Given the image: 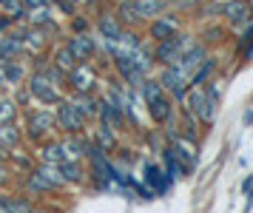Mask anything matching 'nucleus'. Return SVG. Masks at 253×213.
Returning <instances> with one entry per match:
<instances>
[{
  "label": "nucleus",
  "instance_id": "nucleus-16",
  "mask_svg": "<svg viewBox=\"0 0 253 213\" xmlns=\"http://www.w3.org/2000/svg\"><path fill=\"white\" fill-rule=\"evenodd\" d=\"M162 159H165V168H168L165 173H171V179H182V176H188V168L182 165V159L176 157L168 145L162 148Z\"/></svg>",
  "mask_w": 253,
  "mask_h": 213
},
{
  "label": "nucleus",
  "instance_id": "nucleus-21",
  "mask_svg": "<svg viewBox=\"0 0 253 213\" xmlns=\"http://www.w3.org/2000/svg\"><path fill=\"white\" fill-rule=\"evenodd\" d=\"M216 57H208L205 63H202V66L196 68L194 74H191V85H205L208 80L213 77V71H216Z\"/></svg>",
  "mask_w": 253,
  "mask_h": 213
},
{
  "label": "nucleus",
  "instance_id": "nucleus-3",
  "mask_svg": "<svg viewBox=\"0 0 253 213\" xmlns=\"http://www.w3.org/2000/svg\"><path fill=\"white\" fill-rule=\"evenodd\" d=\"M54 131H57L54 111H48V108H32V111H26V136L32 142L40 145V142L51 139Z\"/></svg>",
  "mask_w": 253,
  "mask_h": 213
},
{
  "label": "nucleus",
  "instance_id": "nucleus-9",
  "mask_svg": "<svg viewBox=\"0 0 253 213\" xmlns=\"http://www.w3.org/2000/svg\"><path fill=\"white\" fill-rule=\"evenodd\" d=\"M179 32H182V20L176 14H171V11H162L160 17H154L148 23V37L154 43H162V40H168V37H173Z\"/></svg>",
  "mask_w": 253,
  "mask_h": 213
},
{
  "label": "nucleus",
  "instance_id": "nucleus-5",
  "mask_svg": "<svg viewBox=\"0 0 253 213\" xmlns=\"http://www.w3.org/2000/svg\"><path fill=\"white\" fill-rule=\"evenodd\" d=\"M54 123H57V131L60 134H83L85 131V117H83V111L77 108V102H74V97L71 100H63L57 102V108H54Z\"/></svg>",
  "mask_w": 253,
  "mask_h": 213
},
{
  "label": "nucleus",
  "instance_id": "nucleus-23",
  "mask_svg": "<svg viewBox=\"0 0 253 213\" xmlns=\"http://www.w3.org/2000/svg\"><path fill=\"white\" fill-rule=\"evenodd\" d=\"M17 102L12 100V97H3L0 94V125L3 123H17Z\"/></svg>",
  "mask_w": 253,
  "mask_h": 213
},
{
  "label": "nucleus",
  "instance_id": "nucleus-19",
  "mask_svg": "<svg viewBox=\"0 0 253 213\" xmlns=\"http://www.w3.org/2000/svg\"><path fill=\"white\" fill-rule=\"evenodd\" d=\"M74 102H77V108L83 111V117H85V120L100 117V100H97L94 94H74Z\"/></svg>",
  "mask_w": 253,
  "mask_h": 213
},
{
  "label": "nucleus",
  "instance_id": "nucleus-4",
  "mask_svg": "<svg viewBox=\"0 0 253 213\" xmlns=\"http://www.w3.org/2000/svg\"><path fill=\"white\" fill-rule=\"evenodd\" d=\"M85 157H88V173H91V182L97 185V188H108V182L117 179V168L111 165V159L105 157V148H100L97 142H91L88 145V151H85Z\"/></svg>",
  "mask_w": 253,
  "mask_h": 213
},
{
  "label": "nucleus",
  "instance_id": "nucleus-30",
  "mask_svg": "<svg viewBox=\"0 0 253 213\" xmlns=\"http://www.w3.org/2000/svg\"><path fill=\"white\" fill-rule=\"evenodd\" d=\"M0 37H3V32H0Z\"/></svg>",
  "mask_w": 253,
  "mask_h": 213
},
{
  "label": "nucleus",
  "instance_id": "nucleus-18",
  "mask_svg": "<svg viewBox=\"0 0 253 213\" xmlns=\"http://www.w3.org/2000/svg\"><path fill=\"white\" fill-rule=\"evenodd\" d=\"M3 77L9 85H23L26 80V63L23 60H12V63H3Z\"/></svg>",
  "mask_w": 253,
  "mask_h": 213
},
{
  "label": "nucleus",
  "instance_id": "nucleus-20",
  "mask_svg": "<svg viewBox=\"0 0 253 213\" xmlns=\"http://www.w3.org/2000/svg\"><path fill=\"white\" fill-rule=\"evenodd\" d=\"M51 63H54L60 71H66V74H69L71 68L77 66V57L69 51V45H66V43H60L57 48H54V54H51Z\"/></svg>",
  "mask_w": 253,
  "mask_h": 213
},
{
  "label": "nucleus",
  "instance_id": "nucleus-31",
  "mask_svg": "<svg viewBox=\"0 0 253 213\" xmlns=\"http://www.w3.org/2000/svg\"><path fill=\"white\" fill-rule=\"evenodd\" d=\"M245 3H248V0H245Z\"/></svg>",
  "mask_w": 253,
  "mask_h": 213
},
{
  "label": "nucleus",
  "instance_id": "nucleus-14",
  "mask_svg": "<svg viewBox=\"0 0 253 213\" xmlns=\"http://www.w3.org/2000/svg\"><path fill=\"white\" fill-rule=\"evenodd\" d=\"M60 176H63L66 185H83V182H85V168H83V162L63 159V162H60Z\"/></svg>",
  "mask_w": 253,
  "mask_h": 213
},
{
  "label": "nucleus",
  "instance_id": "nucleus-7",
  "mask_svg": "<svg viewBox=\"0 0 253 213\" xmlns=\"http://www.w3.org/2000/svg\"><path fill=\"white\" fill-rule=\"evenodd\" d=\"M160 83H162V88L171 94V100L176 102V105H182L185 94H188V88H191V77H188V74H182L176 66H162Z\"/></svg>",
  "mask_w": 253,
  "mask_h": 213
},
{
  "label": "nucleus",
  "instance_id": "nucleus-22",
  "mask_svg": "<svg viewBox=\"0 0 253 213\" xmlns=\"http://www.w3.org/2000/svg\"><path fill=\"white\" fill-rule=\"evenodd\" d=\"M3 199H6V211L9 213H32V208H35V202L29 196H20V193H9Z\"/></svg>",
  "mask_w": 253,
  "mask_h": 213
},
{
  "label": "nucleus",
  "instance_id": "nucleus-13",
  "mask_svg": "<svg viewBox=\"0 0 253 213\" xmlns=\"http://www.w3.org/2000/svg\"><path fill=\"white\" fill-rule=\"evenodd\" d=\"M205 60H208V48H205L202 43H199V40H196V43L191 45V48H188V51H185L182 57H179L176 68H179L182 74H188V77H191V74H194V71H196L199 66H202Z\"/></svg>",
  "mask_w": 253,
  "mask_h": 213
},
{
  "label": "nucleus",
  "instance_id": "nucleus-2",
  "mask_svg": "<svg viewBox=\"0 0 253 213\" xmlns=\"http://www.w3.org/2000/svg\"><path fill=\"white\" fill-rule=\"evenodd\" d=\"M194 43H196L194 34H188V32L173 34V37H168V40L157 43V48L151 51V54H154V63H157V66H176L179 57H182Z\"/></svg>",
  "mask_w": 253,
  "mask_h": 213
},
{
  "label": "nucleus",
  "instance_id": "nucleus-8",
  "mask_svg": "<svg viewBox=\"0 0 253 213\" xmlns=\"http://www.w3.org/2000/svg\"><path fill=\"white\" fill-rule=\"evenodd\" d=\"M94 85H97V71L91 63H77L66 74V88L71 94H94Z\"/></svg>",
  "mask_w": 253,
  "mask_h": 213
},
{
  "label": "nucleus",
  "instance_id": "nucleus-28",
  "mask_svg": "<svg viewBox=\"0 0 253 213\" xmlns=\"http://www.w3.org/2000/svg\"><path fill=\"white\" fill-rule=\"evenodd\" d=\"M0 213H9L6 211V199H3V196H0Z\"/></svg>",
  "mask_w": 253,
  "mask_h": 213
},
{
  "label": "nucleus",
  "instance_id": "nucleus-15",
  "mask_svg": "<svg viewBox=\"0 0 253 213\" xmlns=\"http://www.w3.org/2000/svg\"><path fill=\"white\" fill-rule=\"evenodd\" d=\"M37 159H40L43 165H60V162H63V148H60L57 139H46V142H40Z\"/></svg>",
  "mask_w": 253,
  "mask_h": 213
},
{
  "label": "nucleus",
  "instance_id": "nucleus-25",
  "mask_svg": "<svg viewBox=\"0 0 253 213\" xmlns=\"http://www.w3.org/2000/svg\"><path fill=\"white\" fill-rule=\"evenodd\" d=\"M148 176H145V179L151 182V185H154V188H157V191H165V188H168V185H165V176H162V173H165V170H160V168H154V165H148Z\"/></svg>",
  "mask_w": 253,
  "mask_h": 213
},
{
  "label": "nucleus",
  "instance_id": "nucleus-27",
  "mask_svg": "<svg viewBox=\"0 0 253 213\" xmlns=\"http://www.w3.org/2000/svg\"><path fill=\"white\" fill-rule=\"evenodd\" d=\"M9 179H12V176H9V168H6V165L0 162V188H3V185H6Z\"/></svg>",
  "mask_w": 253,
  "mask_h": 213
},
{
  "label": "nucleus",
  "instance_id": "nucleus-6",
  "mask_svg": "<svg viewBox=\"0 0 253 213\" xmlns=\"http://www.w3.org/2000/svg\"><path fill=\"white\" fill-rule=\"evenodd\" d=\"M29 94L35 100H40L43 105H57L63 100V85L54 83L46 71H32V77H29Z\"/></svg>",
  "mask_w": 253,
  "mask_h": 213
},
{
  "label": "nucleus",
  "instance_id": "nucleus-26",
  "mask_svg": "<svg viewBox=\"0 0 253 213\" xmlns=\"http://www.w3.org/2000/svg\"><path fill=\"white\" fill-rule=\"evenodd\" d=\"M205 0H168V6H176V9H185V11H199V6H202Z\"/></svg>",
  "mask_w": 253,
  "mask_h": 213
},
{
  "label": "nucleus",
  "instance_id": "nucleus-24",
  "mask_svg": "<svg viewBox=\"0 0 253 213\" xmlns=\"http://www.w3.org/2000/svg\"><path fill=\"white\" fill-rule=\"evenodd\" d=\"M239 57L242 60H251L253 57V20L245 26V34L239 37Z\"/></svg>",
  "mask_w": 253,
  "mask_h": 213
},
{
  "label": "nucleus",
  "instance_id": "nucleus-11",
  "mask_svg": "<svg viewBox=\"0 0 253 213\" xmlns=\"http://www.w3.org/2000/svg\"><path fill=\"white\" fill-rule=\"evenodd\" d=\"M66 45H69L71 54L77 57V63H91V57L97 54V40L91 34L74 32L71 37H66Z\"/></svg>",
  "mask_w": 253,
  "mask_h": 213
},
{
  "label": "nucleus",
  "instance_id": "nucleus-17",
  "mask_svg": "<svg viewBox=\"0 0 253 213\" xmlns=\"http://www.w3.org/2000/svg\"><path fill=\"white\" fill-rule=\"evenodd\" d=\"M20 139H23V131L17 128V123H3L0 125V145L14 151V148L20 145Z\"/></svg>",
  "mask_w": 253,
  "mask_h": 213
},
{
  "label": "nucleus",
  "instance_id": "nucleus-12",
  "mask_svg": "<svg viewBox=\"0 0 253 213\" xmlns=\"http://www.w3.org/2000/svg\"><path fill=\"white\" fill-rule=\"evenodd\" d=\"M97 32H100V37H105V40L111 43V40H120V37L126 34V26L117 17V11H103V14L97 17Z\"/></svg>",
  "mask_w": 253,
  "mask_h": 213
},
{
  "label": "nucleus",
  "instance_id": "nucleus-1",
  "mask_svg": "<svg viewBox=\"0 0 253 213\" xmlns=\"http://www.w3.org/2000/svg\"><path fill=\"white\" fill-rule=\"evenodd\" d=\"M114 11L123 20V26L137 29V26H148L154 17L168 11V0H120Z\"/></svg>",
  "mask_w": 253,
  "mask_h": 213
},
{
  "label": "nucleus",
  "instance_id": "nucleus-29",
  "mask_svg": "<svg viewBox=\"0 0 253 213\" xmlns=\"http://www.w3.org/2000/svg\"><path fill=\"white\" fill-rule=\"evenodd\" d=\"M88 3H100V0H88Z\"/></svg>",
  "mask_w": 253,
  "mask_h": 213
},
{
  "label": "nucleus",
  "instance_id": "nucleus-10",
  "mask_svg": "<svg viewBox=\"0 0 253 213\" xmlns=\"http://www.w3.org/2000/svg\"><path fill=\"white\" fill-rule=\"evenodd\" d=\"M145 105H148L151 120H154L157 125H168L173 120V105H176V102L171 100V94H168V91L154 94L151 100H145Z\"/></svg>",
  "mask_w": 253,
  "mask_h": 213
}]
</instances>
